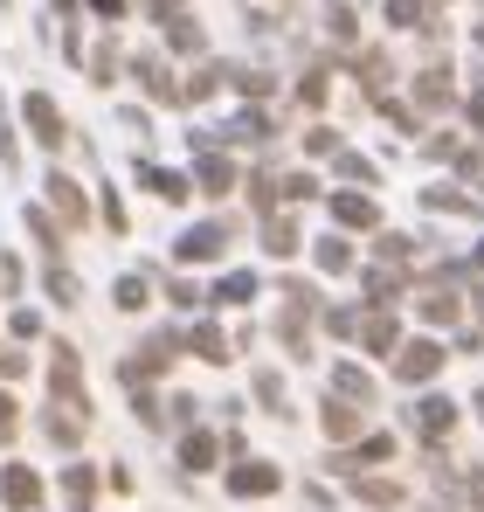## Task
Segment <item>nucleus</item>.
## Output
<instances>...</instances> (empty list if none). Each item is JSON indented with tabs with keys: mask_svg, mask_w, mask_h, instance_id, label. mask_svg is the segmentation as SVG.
<instances>
[{
	"mask_svg": "<svg viewBox=\"0 0 484 512\" xmlns=\"http://www.w3.org/2000/svg\"><path fill=\"white\" fill-rule=\"evenodd\" d=\"M49 208H56L63 222H83V215H90L83 187H77V180H63V173H49Z\"/></svg>",
	"mask_w": 484,
	"mask_h": 512,
	"instance_id": "423d86ee",
	"label": "nucleus"
},
{
	"mask_svg": "<svg viewBox=\"0 0 484 512\" xmlns=\"http://www.w3.org/2000/svg\"><path fill=\"white\" fill-rule=\"evenodd\" d=\"M21 118H28V132H35L49 153L63 146V111H56V97H49V90H28V97H21Z\"/></svg>",
	"mask_w": 484,
	"mask_h": 512,
	"instance_id": "f257e3e1",
	"label": "nucleus"
},
{
	"mask_svg": "<svg viewBox=\"0 0 484 512\" xmlns=\"http://www.w3.org/2000/svg\"><path fill=\"white\" fill-rule=\"evenodd\" d=\"M139 180H146L153 194H166V201H180V194H187V180H180V173H160V167H146Z\"/></svg>",
	"mask_w": 484,
	"mask_h": 512,
	"instance_id": "2eb2a0df",
	"label": "nucleus"
},
{
	"mask_svg": "<svg viewBox=\"0 0 484 512\" xmlns=\"http://www.w3.org/2000/svg\"><path fill=\"white\" fill-rule=\"evenodd\" d=\"M49 381H56V395H77V402H83V360H77V346H56Z\"/></svg>",
	"mask_w": 484,
	"mask_h": 512,
	"instance_id": "0eeeda50",
	"label": "nucleus"
},
{
	"mask_svg": "<svg viewBox=\"0 0 484 512\" xmlns=\"http://www.w3.org/2000/svg\"><path fill=\"white\" fill-rule=\"evenodd\" d=\"M284 478H277V464H229V499H263V492H277Z\"/></svg>",
	"mask_w": 484,
	"mask_h": 512,
	"instance_id": "7ed1b4c3",
	"label": "nucleus"
},
{
	"mask_svg": "<svg viewBox=\"0 0 484 512\" xmlns=\"http://www.w3.org/2000/svg\"><path fill=\"white\" fill-rule=\"evenodd\" d=\"M229 180H236L229 160H201V187H208V194H229Z\"/></svg>",
	"mask_w": 484,
	"mask_h": 512,
	"instance_id": "6ab92c4d",
	"label": "nucleus"
},
{
	"mask_svg": "<svg viewBox=\"0 0 484 512\" xmlns=\"http://www.w3.org/2000/svg\"><path fill=\"white\" fill-rule=\"evenodd\" d=\"M471 499H478V506H484V471H471Z\"/></svg>",
	"mask_w": 484,
	"mask_h": 512,
	"instance_id": "c85d7f7f",
	"label": "nucleus"
},
{
	"mask_svg": "<svg viewBox=\"0 0 484 512\" xmlns=\"http://www.w3.org/2000/svg\"><path fill=\"white\" fill-rule=\"evenodd\" d=\"M14 429H21V409H14V402L0 395V443H14Z\"/></svg>",
	"mask_w": 484,
	"mask_h": 512,
	"instance_id": "a878e982",
	"label": "nucleus"
},
{
	"mask_svg": "<svg viewBox=\"0 0 484 512\" xmlns=\"http://www.w3.org/2000/svg\"><path fill=\"white\" fill-rule=\"evenodd\" d=\"M42 423H49V436H56V443H77V436H83V423H90V409H83L77 395H56Z\"/></svg>",
	"mask_w": 484,
	"mask_h": 512,
	"instance_id": "20e7f679",
	"label": "nucleus"
},
{
	"mask_svg": "<svg viewBox=\"0 0 484 512\" xmlns=\"http://www.w3.org/2000/svg\"><path fill=\"white\" fill-rule=\"evenodd\" d=\"M90 7H97V14H111V21L125 14V0H90Z\"/></svg>",
	"mask_w": 484,
	"mask_h": 512,
	"instance_id": "cd10ccee",
	"label": "nucleus"
},
{
	"mask_svg": "<svg viewBox=\"0 0 484 512\" xmlns=\"http://www.w3.org/2000/svg\"><path fill=\"white\" fill-rule=\"evenodd\" d=\"M49 298H56V305H77V277H70L63 263H49Z\"/></svg>",
	"mask_w": 484,
	"mask_h": 512,
	"instance_id": "f3484780",
	"label": "nucleus"
},
{
	"mask_svg": "<svg viewBox=\"0 0 484 512\" xmlns=\"http://www.w3.org/2000/svg\"><path fill=\"white\" fill-rule=\"evenodd\" d=\"M21 374H28V360L21 353H0V381H21Z\"/></svg>",
	"mask_w": 484,
	"mask_h": 512,
	"instance_id": "bb28decb",
	"label": "nucleus"
},
{
	"mask_svg": "<svg viewBox=\"0 0 484 512\" xmlns=\"http://www.w3.org/2000/svg\"><path fill=\"white\" fill-rule=\"evenodd\" d=\"M166 360H173V340H146V353H132L118 374H125V381H146V374H160Z\"/></svg>",
	"mask_w": 484,
	"mask_h": 512,
	"instance_id": "6e6552de",
	"label": "nucleus"
},
{
	"mask_svg": "<svg viewBox=\"0 0 484 512\" xmlns=\"http://www.w3.org/2000/svg\"><path fill=\"white\" fill-rule=\"evenodd\" d=\"M422 312H429V319H450V312H457V291H429Z\"/></svg>",
	"mask_w": 484,
	"mask_h": 512,
	"instance_id": "b1692460",
	"label": "nucleus"
},
{
	"mask_svg": "<svg viewBox=\"0 0 484 512\" xmlns=\"http://www.w3.org/2000/svg\"><path fill=\"white\" fill-rule=\"evenodd\" d=\"M415 423H422V436H450L457 409H450V402H422V409H415Z\"/></svg>",
	"mask_w": 484,
	"mask_h": 512,
	"instance_id": "f8f14e48",
	"label": "nucleus"
},
{
	"mask_svg": "<svg viewBox=\"0 0 484 512\" xmlns=\"http://www.w3.org/2000/svg\"><path fill=\"white\" fill-rule=\"evenodd\" d=\"M263 243H270L277 256H291V250H298V229H291V222H270V229H263Z\"/></svg>",
	"mask_w": 484,
	"mask_h": 512,
	"instance_id": "412c9836",
	"label": "nucleus"
},
{
	"mask_svg": "<svg viewBox=\"0 0 484 512\" xmlns=\"http://www.w3.org/2000/svg\"><path fill=\"white\" fill-rule=\"evenodd\" d=\"M325 429H332V436H353V409H346V402H339V395H332V402H325Z\"/></svg>",
	"mask_w": 484,
	"mask_h": 512,
	"instance_id": "4be33fe9",
	"label": "nucleus"
},
{
	"mask_svg": "<svg viewBox=\"0 0 484 512\" xmlns=\"http://www.w3.org/2000/svg\"><path fill=\"white\" fill-rule=\"evenodd\" d=\"M111 298H118V312H139V305H146V284H139V277H118Z\"/></svg>",
	"mask_w": 484,
	"mask_h": 512,
	"instance_id": "aec40b11",
	"label": "nucleus"
},
{
	"mask_svg": "<svg viewBox=\"0 0 484 512\" xmlns=\"http://www.w3.org/2000/svg\"><path fill=\"white\" fill-rule=\"evenodd\" d=\"M360 499H367V506H374V512L402 506V492H395V485H388V478H360Z\"/></svg>",
	"mask_w": 484,
	"mask_h": 512,
	"instance_id": "4468645a",
	"label": "nucleus"
},
{
	"mask_svg": "<svg viewBox=\"0 0 484 512\" xmlns=\"http://www.w3.org/2000/svg\"><path fill=\"white\" fill-rule=\"evenodd\" d=\"M222 243H229V229H222V222H208V229H194V236H180V263H194V256H215L222 250Z\"/></svg>",
	"mask_w": 484,
	"mask_h": 512,
	"instance_id": "1a4fd4ad",
	"label": "nucleus"
},
{
	"mask_svg": "<svg viewBox=\"0 0 484 512\" xmlns=\"http://www.w3.org/2000/svg\"><path fill=\"white\" fill-rule=\"evenodd\" d=\"M436 367H443V346H436V340H415L402 360H395V374H402V381H429Z\"/></svg>",
	"mask_w": 484,
	"mask_h": 512,
	"instance_id": "39448f33",
	"label": "nucleus"
},
{
	"mask_svg": "<svg viewBox=\"0 0 484 512\" xmlns=\"http://www.w3.org/2000/svg\"><path fill=\"white\" fill-rule=\"evenodd\" d=\"M180 464H187V471H208V464H215V436H187V443H180Z\"/></svg>",
	"mask_w": 484,
	"mask_h": 512,
	"instance_id": "ddd939ff",
	"label": "nucleus"
},
{
	"mask_svg": "<svg viewBox=\"0 0 484 512\" xmlns=\"http://www.w3.org/2000/svg\"><path fill=\"white\" fill-rule=\"evenodd\" d=\"M0 499H7V512H35L42 506V478H35L28 464H7V471H0Z\"/></svg>",
	"mask_w": 484,
	"mask_h": 512,
	"instance_id": "f03ea898",
	"label": "nucleus"
},
{
	"mask_svg": "<svg viewBox=\"0 0 484 512\" xmlns=\"http://www.w3.org/2000/svg\"><path fill=\"white\" fill-rule=\"evenodd\" d=\"M332 388H339V395H346V402H367V395H374V388H367V374H360V367H339V381H332Z\"/></svg>",
	"mask_w": 484,
	"mask_h": 512,
	"instance_id": "a211bd4d",
	"label": "nucleus"
},
{
	"mask_svg": "<svg viewBox=\"0 0 484 512\" xmlns=\"http://www.w3.org/2000/svg\"><path fill=\"white\" fill-rule=\"evenodd\" d=\"M332 215H339L346 229H374V201H360V194H339V201H332Z\"/></svg>",
	"mask_w": 484,
	"mask_h": 512,
	"instance_id": "9b49d317",
	"label": "nucleus"
},
{
	"mask_svg": "<svg viewBox=\"0 0 484 512\" xmlns=\"http://www.w3.org/2000/svg\"><path fill=\"white\" fill-rule=\"evenodd\" d=\"M56 7H63V14H70V7H77V0H56Z\"/></svg>",
	"mask_w": 484,
	"mask_h": 512,
	"instance_id": "c756f323",
	"label": "nucleus"
},
{
	"mask_svg": "<svg viewBox=\"0 0 484 512\" xmlns=\"http://www.w3.org/2000/svg\"><path fill=\"white\" fill-rule=\"evenodd\" d=\"M90 492H97L90 464H70V471H63V499H70V512H90Z\"/></svg>",
	"mask_w": 484,
	"mask_h": 512,
	"instance_id": "9d476101",
	"label": "nucleus"
},
{
	"mask_svg": "<svg viewBox=\"0 0 484 512\" xmlns=\"http://www.w3.org/2000/svg\"><path fill=\"white\" fill-rule=\"evenodd\" d=\"M249 291H256V277H222V284H215V298H229V305H242V298H249Z\"/></svg>",
	"mask_w": 484,
	"mask_h": 512,
	"instance_id": "5701e85b",
	"label": "nucleus"
},
{
	"mask_svg": "<svg viewBox=\"0 0 484 512\" xmlns=\"http://www.w3.org/2000/svg\"><path fill=\"white\" fill-rule=\"evenodd\" d=\"M319 263H325V270H346L353 256H346V243H339V236H332V243H319Z\"/></svg>",
	"mask_w": 484,
	"mask_h": 512,
	"instance_id": "393cba45",
	"label": "nucleus"
},
{
	"mask_svg": "<svg viewBox=\"0 0 484 512\" xmlns=\"http://www.w3.org/2000/svg\"><path fill=\"white\" fill-rule=\"evenodd\" d=\"M194 353H201V360H229V340H222L215 326H194Z\"/></svg>",
	"mask_w": 484,
	"mask_h": 512,
	"instance_id": "dca6fc26",
	"label": "nucleus"
}]
</instances>
